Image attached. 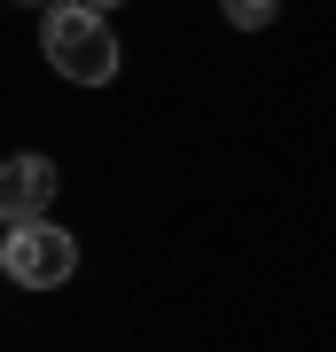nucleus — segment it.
<instances>
[{"label": "nucleus", "instance_id": "obj_1", "mask_svg": "<svg viewBox=\"0 0 336 352\" xmlns=\"http://www.w3.org/2000/svg\"><path fill=\"white\" fill-rule=\"evenodd\" d=\"M39 55H47L71 87H110L117 78V32H110L102 8H87V0H63V8L39 16Z\"/></svg>", "mask_w": 336, "mask_h": 352}, {"label": "nucleus", "instance_id": "obj_4", "mask_svg": "<svg viewBox=\"0 0 336 352\" xmlns=\"http://www.w3.org/2000/svg\"><path fill=\"white\" fill-rule=\"evenodd\" d=\"M219 16H227L235 32H266V24L282 16V0H219Z\"/></svg>", "mask_w": 336, "mask_h": 352}, {"label": "nucleus", "instance_id": "obj_3", "mask_svg": "<svg viewBox=\"0 0 336 352\" xmlns=\"http://www.w3.org/2000/svg\"><path fill=\"white\" fill-rule=\"evenodd\" d=\"M47 204H55V164L47 157H8L0 164V219L8 227H32V219H47Z\"/></svg>", "mask_w": 336, "mask_h": 352}, {"label": "nucleus", "instance_id": "obj_6", "mask_svg": "<svg viewBox=\"0 0 336 352\" xmlns=\"http://www.w3.org/2000/svg\"><path fill=\"white\" fill-rule=\"evenodd\" d=\"M87 8H102V16H110V8H117V0H87Z\"/></svg>", "mask_w": 336, "mask_h": 352}, {"label": "nucleus", "instance_id": "obj_2", "mask_svg": "<svg viewBox=\"0 0 336 352\" xmlns=\"http://www.w3.org/2000/svg\"><path fill=\"white\" fill-rule=\"evenodd\" d=\"M0 266H8V282H24V289H55V282L78 274V243L63 235L55 219H32V227H8Z\"/></svg>", "mask_w": 336, "mask_h": 352}, {"label": "nucleus", "instance_id": "obj_5", "mask_svg": "<svg viewBox=\"0 0 336 352\" xmlns=\"http://www.w3.org/2000/svg\"><path fill=\"white\" fill-rule=\"evenodd\" d=\"M24 8H39V16H47V8H63V0H24Z\"/></svg>", "mask_w": 336, "mask_h": 352}]
</instances>
